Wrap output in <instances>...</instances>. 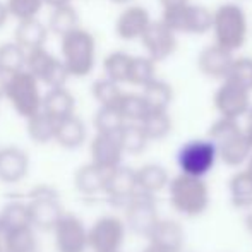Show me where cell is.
Wrapping results in <instances>:
<instances>
[{
	"label": "cell",
	"instance_id": "49",
	"mask_svg": "<svg viewBox=\"0 0 252 252\" xmlns=\"http://www.w3.org/2000/svg\"><path fill=\"white\" fill-rule=\"evenodd\" d=\"M143 252H163V251L158 249V247H155V246H151V244H150V246H148Z\"/></svg>",
	"mask_w": 252,
	"mask_h": 252
},
{
	"label": "cell",
	"instance_id": "31",
	"mask_svg": "<svg viewBox=\"0 0 252 252\" xmlns=\"http://www.w3.org/2000/svg\"><path fill=\"white\" fill-rule=\"evenodd\" d=\"M141 94H143L148 106H150V112L151 110L168 112L170 105L173 101V88L163 79H155L146 88H143Z\"/></svg>",
	"mask_w": 252,
	"mask_h": 252
},
{
	"label": "cell",
	"instance_id": "5",
	"mask_svg": "<svg viewBox=\"0 0 252 252\" xmlns=\"http://www.w3.org/2000/svg\"><path fill=\"white\" fill-rule=\"evenodd\" d=\"M5 98L10 101L17 115L31 119L43 108V96L40 93V81L28 70L9 77Z\"/></svg>",
	"mask_w": 252,
	"mask_h": 252
},
{
	"label": "cell",
	"instance_id": "28",
	"mask_svg": "<svg viewBox=\"0 0 252 252\" xmlns=\"http://www.w3.org/2000/svg\"><path fill=\"white\" fill-rule=\"evenodd\" d=\"M132 55L127 52L115 50L105 57L103 60V70H105V77L117 84L129 83V72H130V63H132Z\"/></svg>",
	"mask_w": 252,
	"mask_h": 252
},
{
	"label": "cell",
	"instance_id": "11",
	"mask_svg": "<svg viewBox=\"0 0 252 252\" xmlns=\"http://www.w3.org/2000/svg\"><path fill=\"white\" fill-rule=\"evenodd\" d=\"M159 220L161 218L158 216L155 197L151 196L137 194L126 206V225L136 235L150 237Z\"/></svg>",
	"mask_w": 252,
	"mask_h": 252
},
{
	"label": "cell",
	"instance_id": "1",
	"mask_svg": "<svg viewBox=\"0 0 252 252\" xmlns=\"http://www.w3.org/2000/svg\"><path fill=\"white\" fill-rule=\"evenodd\" d=\"M208 139L215 144L220 161L225 163L226 166L239 168L242 165H247L252 156V146L239 120L220 117L209 127Z\"/></svg>",
	"mask_w": 252,
	"mask_h": 252
},
{
	"label": "cell",
	"instance_id": "23",
	"mask_svg": "<svg viewBox=\"0 0 252 252\" xmlns=\"http://www.w3.org/2000/svg\"><path fill=\"white\" fill-rule=\"evenodd\" d=\"M43 110L47 115L55 119L57 122L65 120L74 115L76 110V98L69 90L59 88V90H48L43 94Z\"/></svg>",
	"mask_w": 252,
	"mask_h": 252
},
{
	"label": "cell",
	"instance_id": "32",
	"mask_svg": "<svg viewBox=\"0 0 252 252\" xmlns=\"http://www.w3.org/2000/svg\"><path fill=\"white\" fill-rule=\"evenodd\" d=\"M115 108L119 110L127 124H141L144 117L150 113V106L141 93H124Z\"/></svg>",
	"mask_w": 252,
	"mask_h": 252
},
{
	"label": "cell",
	"instance_id": "19",
	"mask_svg": "<svg viewBox=\"0 0 252 252\" xmlns=\"http://www.w3.org/2000/svg\"><path fill=\"white\" fill-rule=\"evenodd\" d=\"M30 168V158L26 151L17 146H7L0 150V180L7 184L19 182Z\"/></svg>",
	"mask_w": 252,
	"mask_h": 252
},
{
	"label": "cell",
	"instance_id": "35",
	"mask_svg": "<svg viewBox=\"0 0 252 252\" xmlns=\"http://www.w3.org/2000/svg\"><path fill=\"white\" fill-rule=\"evenodd\" d=\"M126 124L127 122L120 115L119 110L112 108V106H100L96 115H94V129H96V134L119 136Z\"/></svg>",
	"mask_w": 252,
	"mask_h": 252
},
{
	"label": "cell",
	"instance_id": "38",
	"mask_svg": "<svg viewBox=\"0 0 252 252\" xmlns=\"http://www.w3.org/2000/svg\"><path fill=\"white\" fill-rule=\"evenodd\" d=\"M91 94H93V98L100 106H112V108H115L119 105L120 98H122L124 91L120 90V84L103 77V79H98L93 83Z\"/></svg>",
	"mask_w": 252,
	"mask_h": 252
},
{
	"label": "cell",
	"instance_id": "26",
	"mask_svg": "<svg viewBox=\"0 0 252 252\" xmlns=\"http://www.w3.org/2000/svg\"><path fill=\"white\" fill-rule=\"evenodd\" d=\"M79 26V14L74 9L72 3L62 7H55L52 9L50 17H48V30L57 36H65V34L72 33Z\"/></svg>",
	"mask_w": 252,
	"mask_h": 252
},
{
	"label": "cell",
	"instance_id": "45",
	"mask_svg": "<svg viewBox=\"0 0 252 252\" xmlns=\"http://www.w3.org/2000/svg\"><path fill=\"white\" fill-rule=\"evenodd\" d=\"M7 84H9V76L0 70V98H5Z\"/></svg>",
	"mask_w": 252,
	"mask_h": 252
},
{
	"label": "cell",
	"instance_id": "48",
	"mask_svg": "<svg viewBox=\"0 0 252 252\" xmlns=\"http://www.w3.org/2000/svg\"><path fill=\"white\" fill-rule=\"evenodd\" d=\"M246 226H247V230L252 233V213H249V215L246 216Z\"/></svg>",
	"mask_w": 252,
	"mask_h": 252
},
{
	"label": "cell",
	"instance_id": "34",
	"mask_svg": "<svg viewBox=\"0 0 252 252\" xmlns=\"http://www.w3.org/2000/svg\"><path fill=\"white\" fill-rule=\"evenodd\" d=\"M119 141L124 153H129V155H139L146 150L150 143L141 124H126L119 134Z\"/></svg>",
	"mask_w": 252,
	"mask_h": 252
},
{
	"label": "cell",
	"instance_id": "53",
	"mask_svg": "<svg viewBox=\"0 0 252 252\" xmlns=\"http://www.w3.org/2000/svg\"><path fill=\"white\" fill-rule=\"evenodd\" d=\"M0 252H2V247H0Z\"/></svg>",
	"mask_w": 252,
	"mask_h": 252
},
{
	"label": "cell",
	"instance_id": "2",
	"mask_svg": "<svg viewBox=\"0 0 252 252\" xmlns=\"http://www.w3.org/2000/svg\"><path fill=\"white\" fill-rule=\"evenodd\" d=\"M168 199L172 208L179 215L187 218H196L208 211L211 202V192L204 179H196L189 175H175L170 180Z\"/></svg>",
	"mask_w": 252,
	"mask_h": 252
},
{
	"label": "cell",
	"instance_id": "40",
	"mask_svg": "<svg viewBox=\"0 0 252 252\" xmlns=\"http://www.w3.org/2000/svg\"><path fill=\"white\" fill-rule=\"evenodd\" d=\"M226 81L239 84L246 88L247 91H252V59L251 57H235L233 65L230 69Z\"/></svg>",
	"mask_w": 252,
	"mask_h": 252
},
{
	"label": "cell",
	"instance_id": "8",
	"mask_svg": "<svg viewBox=\"0 0 252 252\" xmlns=\"http://www.w3.org/2000/svg\"><path fill=\"white\" fill-rule=\"evenodd\" d=\"M30 213L31 225L40 230H55L62 220V206L59 202L57 192L48 186H40L30 194Z\"/></svg>",
	"mask_w": 252,
	"mask_h": 252
},
{
	"label": "cell",
	"instance_id": "42",
	"mask_svg": "<svg viewBox=\"0 0 252 252\" xmlns=\"http://www.w3.org/2000/svg\"><path fill=\"white\" fill-rule=\"evenodd\" d=\"M70 72L67 70L65 63L62 59H55V62L52 63V67L47 70V74L43 76L41 83L45 86H48V90H59V88H65V83L69 81Z\"/></svg>",
	"mask_w": 252,
	"mask_h": 252
},
{
	"label": "cell",
	"instance_id": "9",
	"mask_svg": "<svg viewBox=\"0 0 252 252\" xmlns=\"http://www.w3.org/2000/svg\"><path fill=\"white\" fill-rule=\"evenodd\" d=\"M213 105L221 119L239 120L246 117L252 108L251 91L232 81H221L213 96Z\"/></svg>",
	"mask_w": 252,
	"mask_h": 252
},
{
	"label": "cell",
	"instance_id": "30",
	"mask_svg": "<svg viewBox=\"0 0 252 252\" xmlns=\"http://www.w3.org/2000/svg\"><path fill=\"white\" fill-rule=\"evenodd\" d=\"M57 126H59V122L41 110L40 113L28 119V136L31 137L33 143L47 144L50 141H55Z\"/></svg>",
	"mask_w": 252,
	"mask_h": 252
},
{
	"label": "cell",
	"instance_id": "22",
	"mask_svg": "<svg viewBox=\"0 0 252 252\" xmlns=\"http://www.w3.org/2000/svg\"><path fill=\"white\" fill-rule=\"evenodd\" d=\"M47 38H48V28L38 17L19 21L16 26V31H14V41L26 52L45 47Z\"/></svg>",
	"mask_w": 252,
	"mask_h": 252
},
{
	"label": "cell",
	"instance_id": "50",
	"mask_svg": "<svg viewBox=\"0 0 252 252\" xmlns=\"http://www.w3.org/2000/svg\"><path fill=\"white\" fill-rule=\"evenodd\" d=\"M246 172L251 175V179H252V156H251V159L247 161V165H246Z\"/></svg>",
	"mask_w": 252,
	"mask_h": 252
},
{
	"label": "cell",
	"instance_id": "33",
	"mask_svg": "<svg viewBox=\"0 0 252 252\" xmlns=\"http://www.w3.org/2000/svg\"><path fill=\"white\" fill-rule=\"evenodd\" d=\"M144 132H146L150 141H163L165 137L170 136L173 129V120L168 112H161V110H151L144 120L141 122Z\"/></svg>",
	"mask_w": 252,
	"mask_h": 252
},
{
	"label": "cell",
	"instance_id": "20",
	"mask_svg": "<svg viewBox=\"0 0 252 252\" xmlns=\"http://www.w3.org/2000/svg\"><path fill=\"white\" fill-rule=\"evenodd\" d=\"M110 173H112V170L101 168L94 163L83 165L74 177L76 189L84 196H96L100 192H105Z\"/></svg>",
	"mask_w": 252,
	"mask_h": 252
},
{
	"label": "cell",
	"instance_id": "39",
	"mask_svg": "<svg viewBox=\"0 0 252 252\" xmlns=\"http://www.w3.org/2000/svg\"><path fill=\"white\" fill-rule=\"evenodd\" d=\"M57 57L52 55L45 47L34 48V50L28 52V62H26V70L31 72L38 81L43 79V76L47 74V70L52 67V63L55 62Z\"/></svg>",
	"mask_w": 252,
	"mask_h": 252
},
{
	"label": "cell",
	"instance_id": "17",
	"mask_svg": "<svg viewBox=\"0 0 252 252\" xmlns=\"http://www.w3.org/2000/svg\"><path fill=\"white\" fill-rule=\"evenodd\" d=\"M124 150L120 146L119 136L96 134L91 141V163L106 170H115L122 165Z\"/></svg>",
	"mask_w": 252,
	"mask_h": 252
},
{
	"label": "cell",
	"instance_id": "13",
	"mask_svg": "<svg viewBox=\"0 0 252 252\" xmlns=\"http://www.w3.org/2000/svg\"><path fill=\"white\" fill-rule=\"evenodd\" d=\"M55 246L59 252H84L90 247L88 230L74 215H63L55 226Z\"/></svg>",
	"mask_w": 252,
	"mask_h": 252
},
{
	"label": "cell",
	"instance_id": "25",
	"mask_svg": "<svg viewBox=\"0 0 252 252\" xmlns=\"http://www.w3.org/2000/svg\"><path fill=\"white\" fill-rule=\"evenodd\" d=\"M0 225L3 232H14V230L28 228L31 225V213L30 204L24 201H10L3 206L2 215H0Z\"/></svg>",
	"mask_w": 252,
	"mask_h": 252
},
{
	"label": "cell",
	"instance_id": "3",
	"mask_svg": "<svg viewBox=\"0 0 252 252\" xmlns=\"http://www.w3.org/2000/svg\"><path fill=\"white\" fill-rule=\"evenodd\" d=\"M213 34L215 43L230 52H237L246 45L249 34L247 14L239 3H221L213 10Z\"/></svg>",
	"mask_w": 252,
	"mask_h": 252
},
{
	"label": "cell",
	"instance_id": "51",
	"mask_svg": "<svg viewBox=\"0 0 252 252\" xmlns=\"http://www.w3.org/2000/svg\"><path fill=\"white\" fill-rule=\"evenodd\" d=\"M110 2H113V3H127V2H130V0H110Z\"/></svg>",
	"mask_w": 252,
	"mask_h": 252
},
{
	"label": "cell",
	"instance_id": "41",
	"mask_svg": "<svg viewBox=\"0 0 252 252\" xmlns=\"http://www.w3.org/2000/svg\"><path fill=\"white\" fill-rule=\"evenodd\" d=\"M5 5L12 17L17 21H26L38 16L41 7L45 5V0H5Z\"/></svg>",
	"mask_w": 252,
	"mask_h": 252
},
{
	"label": "cell",
	"instance_id": "43",
	"mask_svg": "<svg viewBox=\"0 0 252 252\" xmlns=\"http://www.w3.org/2000/svg\"><path fill=\"white\" fill-rule=\"evenodd\" d=\"M158 2L163 10H173V9H180V7L189 5L190 0H158Z\"/></svg>",
	"mask_w": 252,
	"mask_h": 252
},
{
	"label": "cell",
	"instance_id": "27",
	"mask_svg": "<svg viewBox=\"0 0 252 252\" xmlns=\"http://www.w3.org/2000/svg\"><path fill=\"white\" fill-rule=\"evenodd\" d=\"M230 201L239 209H252V179L246 170L233 173L228 180Z\"/></svg>",
	"mask_w": 252,
	"mask_h": 252
},
{
	"label": "cell",
	"instance_id": "7",
	"mask_svg": "<svg viewBox=\"0 0 252 252\" xmlns=\"http://www.w3.org/2000/svg\"><path fill=\"white\" fill-rule=\"evenodd\" d=\"M161 21L175 34H206L213 31V12L199 3L163 10Z\"/></svg>",
	"mask_w": 252,
	"mask_h": 252
},
{
	"label": "cell",
	"instance_id": "12",
	"mask_svg": "<svg viewBox=\"0 0 252 252\" xmlns=\"http://www.w3.org/2000/svg\"><path fill=\"white\" fill-rule=\"evenodd\" d=\"M141 43L146 50V55L158 63L173 55L179 41H177V34L161 19H158L150 24L146 33L141 38Z\"/></svg>",
	"mask_w": 252,
	"mask_h": 252
},
{
	"label": "cell",
	"instance_id": "15",
	"mask_svg": "<svg viewBox=\"0 0 252 252\" xmlns=\"http://www.w3.org/2000/svg\"><path fill=\"white\" fill-rule=\"evenodd\" d=\"M233 60H235L233 52L226 50L216 43H211L202 48L197 55V69L206 77L225 81L233 65Z\"/></svg>",
	"mask_w": 252,
	"mask_h": 252
},
{
	"label": "cell",
	"instance_id": "44",
	"mask_svg": "<svg viewBox=\"0 0 252 252\" xmlns=\"http://www.w3.org/2000/svg\"><path fill=\"white\" fill-rule=\"evenodd\" d=\"M244 132H246L247 139H249V143L252 146V108L249 110V113L246 115V126H244Z\"/></svg>",
	"mask_w": 252,
	"mask_h": 252
},
{
	"label": "cell",
	"instance_id": "14",
	"mask_svg": "<svg viewBox=\"0 0 252 252\" xmlns=\"http://www.w3.org/2000/svg\"><path fill=\"white\" fill-rule=\"evenodd\" d=\"M153 23L150 12L143 5H129L119 14L115 21V34L124 41L141 40Z\"/></svg>",
	"mask_w": 252,
	"mask_h": 252
},
{
	"label": "cell",
	"instance_id": "18",
	"mask_svg": "<svg viewBox=\"0 0 252 252\" xmlns=\"http://www.w3.org/2000/svg\"><path fill=\"white\" fill-rule=\"evenodd\" d=\"M148 239L151 246L158 247L163 252H182L186 244V232L175 220H159Z\"/></svg>",
	"mask_w": 252,
	"mask_h": 252
},
{
	"label": "cell",
	"instance_id": "21",
	"mask_svg": "<svg viewBox=\"0 0 252 252\" xmlns=\"http://www.w3.org/2000/svg\"><path fill=\"white\" fill-rule=\"evenodd\" d=\"M137 173V187H139V194L144 196L155 197L158 192H161L163 189H168L170 186V175L166 172V168L158 163H148L143 165L139 170H136Z\"/></svg>",
	"mask_w": 252,
	"mask_h": 252
},
{
	"label": "cell",
	"instance_id": "37",
	"mask_svg": "<svg viewBox=\"0 0 252 252\" xmlns=\"http://www.w3.org/2000/svg\"><path fill=\"white\" fill-rule=\"evenodd\" d=\"M3 244H5L7 252H36L38 249L36 237L31 226L7 232L3 235Z\"/></svg>",
	"mask_w": 252,
	"mask_h": 252
},
{
	"label": "cell",
	"instance_id": "24",
	"mask_svg": "<svg viewBox=\"0 0 252 252\" xmlns=\"http://www.w3.org/2000/svg\"><path fill=\"white\" fill-rule=\"evenodd\" d=\"M88 129L84 126V122L79 117L72 115L65 120H60L57 126V136L55 141L62 148L67 150H76V148L83 146V143L86 141Z\"/></svg>",
	"mask_w": 252,
	"mask_h": 252
},
{
	"label": "cell",
	"instance_id": "52",
	"mask_svg": "<svg viewBox=\"0 0 252 252\" xmlns=\"http://www.w3.org/2000/svg\"><path fill=\"white\" fill-rule=\"evenodd\" d=\"M0 235H5V232H3V228H2V225H0Z\"/></svg>",
	"mask_w": 252,
	"mask_h": 252
},
{
	"label": "cell",
	"instance_id": "10",
	"mask_svg": "<svg viewBox=\"0 0 252 252\" xmlns=\"http://www.w3.org/2000/svg\"><path fill=\"white\" fill-rule=\"evenodd\" d=\"M126 221L117 216H101L88 230L90 247L94 252H120L126 240Z\"/></svg>",
	"mask_w": 252,
	"mask_h": 252
},
{
	"label": "cell",
	"instance_id": "29",
	"mask_svg": "<svg viewBox=\"0 0 252 252\" xmlns=\"http://www.w3.org/2000/svg\"><path fill=\"white\" fill-rule=\"evenodd\" d=\"M28 52L21 48L16 41H7L0 45V70L7 76H14L26 70Z\"/></svg>",
	"mask_w": 252,
	"mask_h": 252
},
{
	"label": "cell",
	"instance_id": "46",
	"mask_svg": "<svg viewBox=\"0 0 252 252\" xmlns=\"http://www.w3.org/2000/svg\"><path fill=\"white\" fill-rule=\"evenodd\" d=\"M9 16H10V14H9V9H7L5 2H2V0H0V28L7 23V17H9Z\"/></svg>",
	"mask_w": 252,
	"mask_h": 252
},
{
	"label": "cell",
	"instance_id": "6",
	"mask_svg": "<svg viewBox=\"0 0 252 252\" xmlns=\"http://www.w3.org/2000/svg\"><path fill=\"white\" fill-rule=\"evenodd\" d=\"M218 159V151L208 137L187 141L177 151V166L180 173L196 179H204L211 173Z\"/></svg>",
	"mask_w": 252,
	"mask_h": 252
},
{
	"label": "cell",
	"instance_id": "4",
	"mask_svg": "<svg viewBox=\"0 0 252 252\" xmlns=\"http://www.w3.org/2000/svg\"><path fill=\"white\" fill-rule=\"evenodd\" d=\"M60 53L70 76L86 77L96 63V40L88 30L77 28L60 38Z\"/></svg>",
	"mask_w": 252,
	"mask_h": 252
},
{
	"label": "cell",
	"instance_id": "47",
	"mask_svg": "<svg viewBox=\"0 0 252 252\" xmlns=\"http://www.w3.org/2000/svg\"><path fill=\"white\" fill-rule=\"evenodd\" d=\"M45 3H47V5H50L52 9H55V7L69 5V3H70V0H45Z\"/></svg>",
	"mask_w": 252,
	"mask_h": 252
},
{
	"label": "cell",
	"instance_id": "36",
	"mask_svg": "<svg viewBox=\"0 0 252 252\" xmlns=\"http://www.w3.org/2000/svg\"><path fill=\"white\" fill-rule=\"evenodd\" d=\"M156 77V62L148 55H137L132 59L129 72V84L146 88Z\"/></svg>",
	"mask_w": 252,
	"mask_h": 252
},
{
	"label": "cell",
	"instance_id": "16",
	"mask_svg": "<svg viewBox=\"0 0 252 252\" xmlns=\"http://www.w3.org/2000/svg\"><path fill=\"white\" fill-rule=\"evenodd\" d=\"M105 194L115 202V204H122V206L129 204V202L139 194L136 170L129 168V166H124V165L112 170V173H110V177H108Z\"/></svg>",
	"mask_w": 252,
	"mask_h": 252
}]
</instances>
